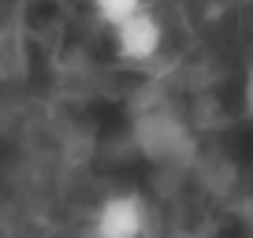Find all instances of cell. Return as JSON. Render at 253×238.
<instances>
[{"label":"cell","instance_id":"3957f363","mask_svg":"<svg viewBox=\"0 0 253 238\" xmlns=\"http://www.w3.org/2000/svg\"><path fill=\"white\" fill-rule=\"evenodd\" d=\"M97 8V15L104 19V23H119V19H126L130 11H138V8H145V0H89Z\"/></svg>","mask_w":253,"mask_h":238},{"label":"cell","instance_id":"7a4b0ae2","mask_svg":"<svg viewBox=\"0 0 253 238\" xmlns=\"http://www.w3.org/2000/svg\"><path fill=\"white\" fill-rule=\"evenodd\" d=\"M145 231V201L138 194H116L97 208V238H138Z\"/></svg>","mask_w":253,"mask_h":238},{"label":"cell","instance_id":"277c9868","mask_svg":"<svg viewBox=\"0 0 253 238\" xmlns=\"http://www.w3.org/2000/svg\"><path fill=\"white\" fill-rule=\"evenodd\" d=\"M242 101H246V112H250V119H253V64H250L246 82H242Z\"/></svg>","mask_w":253,"mask_h":238},{"label":"cell","instance_id":"6da1fadb","mask_svg":"<svg viewBox=\"0 0 253 238\" xmlns=\"http://www.w3.org/2000/svg\"><path fill=\"white\" fill-rule=\"evenodd\" d=\"M112 45H116V56L126 64H149L164 45V23L149 8H138L126 19L112 23Z\"/></svg>","mask_w":253,"mask_h":238}]
</instances>
